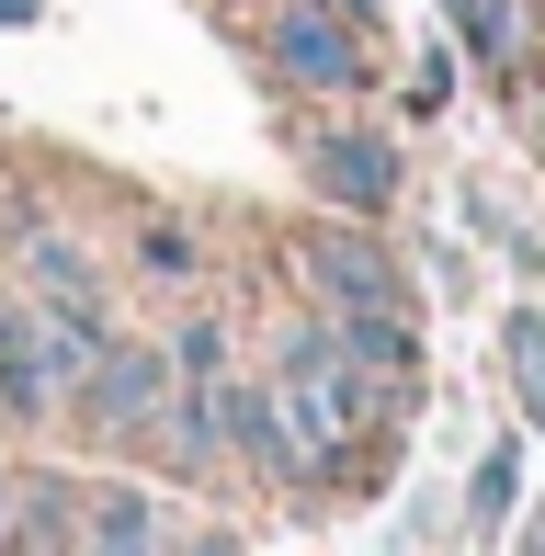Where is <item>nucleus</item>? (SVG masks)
<instances>
[{"label": "nucleus", "instance_id": "f257e3e1", "mask_svg": "<svg viewBox=\"0 0 545 556\" xmlns=\"http://www.w3.org/2000/svg\"><path fill=\"white\" fill-rule=\"evenodd\" d=\"M272 387H284L295 432H307V454H318V489H353V477H364V432L386 420L364 352L307 307V318H284V330H272Z\"/></svg>", "mask_w": 545, "mask_h": 556}, {"label": "nucleus", "instance_id": "f03ea898", "mask_svg": "<svg viewBox=\"0 0 545 556\" xmlns=\"http://www.w3.org/2000/svg\"><path fill=\"white\" fill-rule=\"evenodd\" d=\"M295 285H307L318 318H420L409 262L376 239V216H341V205L295 239Z\"/></svg>", "mask_w": 545, "mask_h": 556}, {"label": "nucleus", "instance_id": "7ed1b4c3", "mask_svg": "<svg viewBox=\"0 0 545 556\" xmlns=\"http://www.w3.org/2000/svg\"><path fill=\"white\" fill-rule=\"evenodd\" d=\"M376 23L330 12V0H262V68L272 91H295V103H353L364 80H376Z\"/></svg>", "mask_w": 545, "mask_h": 556}, {"label": "nucleus", "instance_id": "20e7f679", "mask_svg": "<svg viewBox=\"0 0 545 556\" xmlns=\"http://www.w3.org/2000/svg\"><path fill=\"white\" fill-rule=\"evenodd\" d=\"M216 432H228V466L318 500V454H307V432H295V409H284L272 375H216Z\"/></svg>", "mask_w": 545, "mask_h": 556}, {"label": "nucleus", "instance_id": "39448f33", "mask_svg": "<svg viewBox=\"0 0 545 556\" xmlns=\"http://www.w3.org/2000/svg\"><path fill=\"white\" fill-rule=\"evenodd\" d=\"M295 170H307L318 205H341V216H398V182H409L398 137H376V125H307V137H295Z\"/></svg>", "mask_w": 545, "mask_h": 556}, {"label": "nucleus", "instance_id": "423d86ee", "mask_svg": "<svg viewBox=\"0 0 545 556\" xmlns=\"http://www.w3.org/2000/svg\"><path fill=\"white\" fill-rule=\"evenodd\" d=\"M182 387V364H170V341H126L114 330L103 341V364L80 375V397H68V420H91V432H148V420H160V397Z\"/></svg>", "mask_w": 545, "mask_h": 556}, {"label": "nucleus", "instance_id": "0eeeda50", "mask_svg": "<svg viewBox=\"0 0 545 556\" xmlns=\"http://www.w3.org/2000/svg\"><path fill=\"white\" fill-rule=\"evenodd\" d=\"M0 420H68V375L46 341V307H0Z\"/></svg>", "mask_w": 545, "mask_h": 556}, {"label": "nucleus", "instance_id": "6e6552de", "mask_svg": "<svg viewBox=\"0 0 545 556\" xmlns=\"http://www.w3.org/2000/svg\"><path fill=\"white\" fill-rule=\"evenodd\" d=\"M80 545H103V556H160V545H182V534H170L160 489H137V477H91V489H80Z\"/></svg>", "mask_w": 545, "mask_h": 556}, {"label": "nucleus", "instance_id": "1a4fd4ad", "mask_svg": "<svg viewBox=\"0 0 545 556\" xmlns=\"http://www.w3.org/2000/svg\"><path fill=\"white\" fill-rule=\"evenodd\" d=\"M443 23H455V46L489 68V80H523V46H534L523 0H443Z\"/></svg>", "mask_w": 545, "mask_h": 556}, {"label": "nucleus", "instance_id": "9d476101", "mask_svg": "<svg viewBox=\"0 0 545 556\" xmlns=\"http://www.w3.org/2000/svg\"><path fill=\"white\" fill-rule=\"evenodd\" d=\"M12 545H80V477H23Z\"/></svg>", "mask_w": 545, "mask_h": 556}, {"label": "nucleus", "instance_id": "9b49d317", "mask_svg": "<svg viewBox=\"0 0 545 556\" xmlns=\"http://www.w3.org/2000/svg\"><path fill=\"white\" fill-rule=\"evenodd\" d=\"M23 273H35L46 307H68V295H103V285H91V262H80V250H68L46 216H23Z\"/></svg>", "mask_w": 545, "mask_h": 556}, {"label": "nucleus", "instance_id": "f8f14e48", "mask_svg": "<svg viewBox=\"0 0 545 556\" xmlns=\"http://www.w3.org/2000/svg\"><path fill=\"white\" fill-rule=\"evenodd\" d=\"M466 511H478V534H511V522H523V454H511V443L478 454V477H466Z\"/></svg>", "mask_w": 545, "mask_h": 556}, {"label": "nucleus", "instance_id": "ddd939ff", "mask_svg": "<svg viewBox=\"0 0 545 556\" xmlns=\"http://www.w3.org/2000/svg\"><path fill=\"white\" fill-rule=\"evenodd\" d=\"M500 364H511V397H523V420L545 432V307H511V318H500Z\"/></svg>", "mask_w": 545, "mask_h": 556}, {"label": "nucleus", "instance_id": "4468645a", "mask_svg": "<svg viewBox=\"0 0 545 556\" xmlns=\"http://www.w3.org/2000/svg\"><path fill=\"white\" fill-rule=\"evenodd\" d=\"M170 364L182 375H228V318H182V330H170Z\"/></svg>", "mask_w": 545, "mask_h": 556}, {"label": "nucleus", "instance_id": "2eb2a0df", "mask_svg": "<svg viewBox=\"0 0 545 556\" xmlns=\"http://www.w3.org/2000/svg\"><path fill=\"white\" fill-rule=\"evenodd\" d=\"M137 262L148 273H193L205 250H193V227H137Z\"/></svg>", "mask_w": 545, "mask_h": 556}, {"label": "nucleus", "instance_id": "dca6fc26", "mask_svg": "<svg viewBox=\"0 0 545 556\" xmlns=\"http://www.w3.org/2000/svg\"><path fill=\"white\" fill-rule=\"evenodd\" d=\"M12 500H23V477H12V466H0V545H12Z\"/></svg>", "mask_w": 545, "mask_h": 556}, {"label": "nucleus", "instance_id": "f3484780", "mask_svg": "<svg viewBox=\"0 0 545 556\" xmlns=\"http://www.w3.org/2000/svg\"><path fill=\"white\" fill-rule=\"evenodd\" d=\"M511 534H523V545H545V511H523V522H511Z\"/></svg>", "mask_w": 545, "mask_h": 556}, {"label": "nucleus", "instance_id": "a211bd4d", "mask_svg": "<svg viewBox=\"0 0 545 556\" xmlns=\"http://www.w3.org/2000/svg\"><path fill=\"white\" fill-rule=\"evenodd\" d=\"M0 23H35V0H0Z\"/></svg>", "mask_w": 545, "mask_h": 556}]
</instances>
